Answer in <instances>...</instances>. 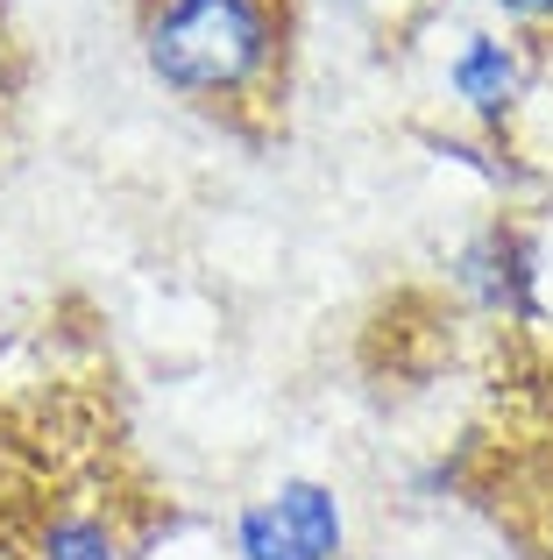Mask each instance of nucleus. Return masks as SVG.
<instances>
[{
	"mask_svg": "<svg viewBox=\"0 0 553 560\" xmlns=\"http://www.w3.org/2000/svg\"><path fill=\"white\" fill-rule=\"evenodd\" d=\"M298 0H136V57L156 93L235 136H263L291 85Z\"/></svg>",
	"mask_w": 553,
	"mask_h": 560,
	"instance_id": "obj_1",
	"label": "nucleus"
},
{
	"mask_svg": "<svg viewBox=\"0 0 553 560\" xmlns=\"http://www.w3.org/2000/svg\"><path fill=\"white\" fill-rule=\"evenodd\" d=\"M227 560H348V504L319 476H276L227 518Z\"/></svg>",
	"mask_w": 553,
	"mask_h": 560,
	"instance_id": "obj_2",
	"label": "nucleus"
},
{
	"mask_svg": "<svg viewBox=\"0 0 553 560\" xmlns=\"http://www.w3.org/2000/svg\"><path fill=\"white\" fill-rule=\"evenodd\" d=\"M461 305L483 319H511V327H546V242L540 228L497 213L455 248L447 262Z\"/></svg>",
	"mask_w": 553,
	"mask_h": 560,
	"instance_id": "obj_3",
	"label": "nucleus"
},
{
	"mask_svg": "<svg viewBox=\"0 0 553 560\" xmlns=\"http://www.w3.org/2000/svg\"><path fill=\"white\" fill-rule=\"evenodd\" d=\"M440 85H447L455 114L475 136L504 142L518 128V114H526L532 85H540V57H532V43L511 36V28H461L447 65H440Z\"/></svg>",
	"mask_w": 553,
	"mask_h": 560,
	"instance_id": "obj_4",
	"label": "nucleus"
},
{
	"mask_svg": "<svg viewBox=\"0 0 553 560\" xmlns=\"http://www.w3.org/2000/svg\"><path fill=\"white\" fill-rule=\"evenodd\" d=\"M490 14H497V28H511V36H553V0H490Z\"/></svg>",
	"mask_w": 553,
	"mask_h": 560,
	"instance_id": "obj_5",
	"label": "nucleus"
},
{
	"mask_svg": "<svg viewBox=\"0 0 553 560\" xmlns=\"http://www.w3.org/2000/svg\"><path fill=\"white\" fill-rule=\"evenodd\" d=\"M0 341H8V334H0Z\"/></svg>",
	"mask_w": 553,
	"mask_h": 560,
	"instance_id": "obj_6",
	"label": "nucleus"
}]
</instances>
